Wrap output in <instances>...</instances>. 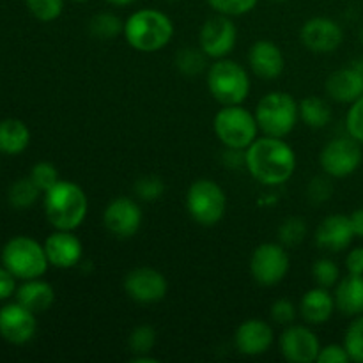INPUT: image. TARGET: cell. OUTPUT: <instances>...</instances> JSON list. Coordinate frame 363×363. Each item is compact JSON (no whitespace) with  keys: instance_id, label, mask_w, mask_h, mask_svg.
I'll use <instances>...</instances> for the list:
<instances>
[{"instance_id":"1","label":"cell","mask_w":363,"mask_h":363,"mask_svg":"<svg viewBox=\"0 0 363 363\" xmlns=\"http://www.w3.org/2000/svg\"><path fill=\"white\" fill-rule=\"evenodd\" d=\"M245 167L257 183L280 186L296 170V155L287 142L279 137L255 138L245 149Z\"/></svg>"},{"instance_id":"2","label":"cell","mask_w":363,"mask_h":363,"mask_svg":"<svg viewBox=\"0 0 363 363\" xmlns=\"http://www.w3.org/2000/svg\"><path fill=\"white\" fill-rule=\"evenodd\" d=\"M45 215L57 230H74L85 222L89 201L85 191L71 181H59L45 191Z\"/></svg>"},{"instance_id":"3","label":"cell","mask_w":363,"mask_h":363,"mask_svg":"<svg viewBox=\"0 0 363 363\" xmlns=\"http://www.w3.org/2000/svg\"><path fill=\"white\" fill-rule=\"evenodd\" d=\"M123 34L131 48L144 53L158 52L172 39L174 23L162 11L140 9L128 18Z\"/></svg>"},{"instance_id":"4","label":"cell","mask_w":363,"mask_h":363,"mask_svg":"<svg viewBox=\"0 0 363 363\" xmlns=\"http://www.w3.org/2000/svg\"><path fill=\"white\" fill-rule=\"evenodd\" d=\"M0 261L20 280L41 279L50 266L45 247L28 236L11 238L4 245Z\"/></svg>"},{"instance_id":"5","label":"cell","mask_w":363,"mask_h":363,"mask_svg":"<svg viewBox=\"0 0 363 363\" xmlns=\"http://www.w3.org/2000/svg\"><path fill=\"white\" fill-rule=\"evenodd\" d=\"M300 117V103L287 92H269L255 108L259 130L268 137L284 138L296 126Z\"/></svg>"},{"instance_id":"6","label":"cell","mask_w":363,"mask_h":363,"mask_svg":"<svg viewBox=\"0 0 363 363\" xmlns=\"http://www.w3.org/2000/svg\"><path fill=\"white\" fill-rule=\"evenodd\" d=\"M208 89L223 106L241 105L250 94V77L243 66L223 57L209 67Z\"/></svg>"},{"instance_id":"7","label":"cell","mask_w":363,"mask_h":363,"mask_svg":"<svg viewBox=\"0 0 363 363\" xmlns=\"http://www.w3.org/2000/svg\"><path fill=\"white\" fill-rule=\"evenodd\" d=\"M213 128L225 147L247 149L257 138L259 124L254 113L241 105H227L215 116Z\"/></svg>"},{"instance_id":"8","label":"cell","mask_w":363,"mask_h":363,"mask_svg":"<svg viewBox=\"0 0 363 363\" xmlns=\"http://www.w3.org/2000/svg\"><path fill=\"white\" fill-rule=\"evenodd\" d=\"M186 208L191 218L204 227H213L223 218L227 208L225 191L211 179H197L186 194Z\"/></svg>"},{"instance_id":"9","label":"cell","mask_w":363,"mask_h":363,"mask_svg":"<svg viewBox=\"0 0 363 363\" xmlns=\"http://www.w3.org/2000/svg\"><path fill=\"white\" fill-rule=\"evenodd\" d=\"M360 142L353 137H339L330 140L319 155V163L330 177H347L362 163Z\"/></svg>"},{"instance_id":"10","label":"cell","mask_w":363,"mask_h":363,"mask_svg":"<svg viewBox=\"0 0 363 363\" xmlns=\"http://www.w3.org/2000/svg\"><path fill=\"white\" fill-rule=\"evenodd\" d=\"M289 272V255L279 243H262L250 259V273L261 286H277Z\"/></svg>"},{"instance_id":"11","label":"cell","mask_w":363,"mask_h":363,"mask_svg":"<svg viewBox=\"0 0 363 363\" xmlns=\"http://www.w3.org/2000/svg\"><path fill=\"white\" fill-rule=\"evenodd\" d=\"M238 41V28L225 14L213 16L202 25L199 43L202 52L211 59H223L234 50Z\"/></svg>"},{"instance_id":"12","label":"cell","mask_w":363,"mask_h":363,"mask_svg":"<svg viewBox=\"0 0 363 363\" xmlns=\"http://www.w3.org/2000/svg\"><path fill=\"white\" fill-rule=\"evenodd\" d=\"M103 223L110 234L119 240L135 236L142 225V209L133 199H113L103 213Z\"/></svg>"},{"instance_id":"13","label":"cell","mask_w":363,"mask_h":363,"mask_svg":"<svg viewBox=\"0 0 363 363\" xmlns=\"http://www.w3.org/2000/svg\"><path fill=\"white\" fill-rule=\"evenodd\" d=\"M169 289L167 279L155 268H135L124 279V291L137 303H156Z\"/></svg>"},{"instance_id":"14","label":"cell","mask_w":363,"mask_h":363,"mask_svg":"<svg viewBox=\"0 0 363 363\" xmlns=\"http://www.w3.org/2000/svg\"><path fill=\"white\" fill-rule=\"evenodd\" d=\"M35 330V314L21 303H7L0 308V337L4 340L21 346L30 342Z\"/></svg>"},{"instance_id":"15","label":"cell","mask_w":363,"mask_h":363,"mask_svg":"<svg viewBox=\"0 0 363 363\" xmlns=\"http://www.w3.org/2000/svg\"><path fill=\"white\" fill-rule=\"evenodd\" d=\"M301 43L314 53H332L342 45L344 32L335 20L315 16L305 21L301 27Z\"/></svg>"},{"instance_id":"16","label":"cell","mask_w":363,"mask_h":363,"mask_svg":"<svg viewBox=\"0 0 363 363\" xmlns=\"http://www.w3.org/2000/svg\"><path fill=\"white\" fill-rule=\"evenodd\" d=\"M319 351V339L307 326L291 325L280 337V353L291 363L318 362Z\"/></svg>"},{"instance_id":"17","label":"cell","mask_w":363,"mask_h":363,"mask_svg":"<svg viewBox=\"0 0 363 363\" xmlns=\"http://www.w3.org/2000/svg\"><path fill=\"white\" fill-rule=\"evenodd\" d=\"M45 252L48 262L59 269H69L82 261L84 247L73 230H55L45 240Z\"/></svg>"},{"instance_id":"18","label":"cell","mask_w":363,"mask_h":363,"mask_svg":"<svg viewBox=\"0 0 363 363\" xmlns=\"http://www.w3.org/2000/svg\"><path fill=\"white\" fill-rule=\"evenodd\" d=\"M354 238L353 225L350 216L346 215H330L319 223L315 230V245L321 250L339 254L346 250Z\"/></svg>"},{"instance_id":"19","label":"cell","mask_w":363,"mask_h":363,"mask_svg":"<svg viewBox=\"0 0 363 363\" xmlns=\"http://www.w3.org/2000/svg\"><path fill=\"white\" fill-rule=\"evenodd\" d=\"M273 342V330L262 319H247L241 323L234 335L236 350L245 357H259L269 350Z\"/></svg>"},{"instance_id":"20","label":"cell","mask_w":363,"mask_h":363,"mask_svg":"<svg viewBox=\"0 0 363 363\" xmlns=\"http://www.w3.org/2000/svg\"><path fill=\"white\" fill-rule=\"evenodd\" d=\"M248 64L259 78L273 80L282 74L286 60H284L282 50L275 43L261 39L252 45L250 52H248Z\"/></svg>"},{"instance_id":"21","label":"cell","mask_w":363,"mask_h":363,"mask_svg":"<svg viewBox=\"0 0 363 363\" xmlns=\"http://www.w3.org/2000/svg\"><path fill=\"white\" fill-rule=\"evenodd\" d=\"M326 92L339 103H354L363 94V77L350 64V67L333 71L326 80Z\"/></svg>"},{"instance_id":"22","label":"cell","mask_w":363,"mask_h":363,"mask_svg":"<svg viewBox=\"0 0 363 363\" xmlns=\"http://www.w3.org/2000/svg\"><path fill=\"white\" fill-rule=\"evenodd\" d=\"M335 311V298L326 287H315L307 291L300 301V314L308 325H323L332 318Z\"/></svg>"},{"instance_id":"23","label":"cell","mask_w":363,"mask_h":363,"mask_svg":"<svg viewBox=\"0 0 363 363\" xmlns=\"http://www.w3.org/2000/svg\"><path fill=\"white\" fill-rule=\"evenodd\" d=\"M16 301L34 314H39L52 307L55 301V291L48 282L39 279L23 280V284L16 289Z\"/></svg>"},{"instance_id":"24","label":"cell","mask_w":363,"mask_h":363,"mask_svg":"<svg viewBox=\"0 0 363 363\" xmlns=\"http://www.w3.org/2000/svg\"><path fill=\"white\" fill-rule=\"evenodd\" d=\"M335 307L346 315L363 314V275H347L335 287Z\"/></svg>"},{"instance_id":"25","label":"cell","mask_w":363,"mask_h":363,"mask_svg":"<svg viewBox=\"0 0 363 363\" xmlns=\"http://www.w3.org/2000/svg\"><path fill=\"white\" fill-rule=\"evenodd\" d=\"M30 144V130L20 119L0 121V152L7 156L21 155Z\"/></svg>"},{"instance_id":"26","label":"cell","mask_w":363,"mask_h":363,"mask_svg":"<svg viewBox=\"0 0 363 363\" xmlns=\"http://www.w3.org/2000/svg\"><path fill=\"white\" fill-rule=\"evenodd\" d=\"M300 119L307 126L319 130V128L328 126V123L332 121V108L325 99L311 96L300 103Z\"/></svg>"},{"instance_id":"27","label":"cell","mask_w":363,"mask_h":363,"mask_svg":"<svg viewBox=\"0 0 363 363\" xmlns=\"http://www.w3.org/2000/svg\"><path fill=\"white\" fill-rule=\"evenodd\" d=\"M39 194H43L38 186H35L34 181L28 177H20V179L14 181L9 188V194H7V199H9V204L13 206L18 211H25V209H30L32 206L38 202Z\"/></svg>"},{"instance_id":"28","label":"cell","mask_w":363,"mask_h":363,"mask_svg":"<svg viewBox=\"0 0 363 363\" xmlns=\"http://www.w3.org/2000/svg\"><path fill=\"white\" fill-rule=\"evenodd\" d=\"M89 32L92 38L101 39V41H108V39L117 38L124 32V23L119 16L112 13H99L91 18L89 21Z\"/></svg>"},{"instance_id":"29","label":"cell","mask_w":363,"mask_h":363,"mask_svg":"<svg viewBox=\"0 0 363 363\" xmlns=\"http://www.w3.org/2000/svg\"><path fill=\"white\" fill-rule=\"evenodd\" d=\"M206 53L202 48H194V46H186V48L179 50L176 55V66L179 73L186 74V77H195V74L202 73L206 67Z\"/></svg>"},{"instance_id":"30","label":"cell","mask_w":363,"mask_h":363,"mask_svg":"<svg viewBox=\"0 0 363 363\" xmlns=\"http://www.w3.org/2000/svg\"><path fill=\"white\" fill-rule=\"evenodd\" d=\"M344 347L350 354L351 362L363 363V315L354 319L344 335Z\"/></svg>"},{"instance_id":"31","label":"cell","mask_w":363,"mask_h":363,"mask_svg":"<svg viewBox=\"0 0 363 363\" xmlns=\"http://www.w3.org/2000/svg\"><path fill=\"white\" fill-rule=\"evenodd\" d=\"M307 236V223L300 216H291L279 227V240L287 247L300 245Z\"/></svg>"},{"instance_id":"32","label":"cell","mask_w":363,"mask_h":363,"mask_svg":"<svg viewBox=\"0 0 363 363\" xmlns=\"http://www.w3.org/2000/svg\"><path fill=\"white\" fill-rule=\"evenodd\" d=\"M133 188L137 197H140L145 202H152L162 197L163 191H165V183L162 181V177L149 174V176L138 177Z\"/></svg>"},{"instance_id":"33","label":"cell","mask_w":363,"mask_h":363,"mask_svg":"<svg viewBox=\"0 0 363 363\" xmlns=\"http://www.w3.org/2000/svg\"><path fill=\"white\" fill-rule=\"evenodd\" d=\"M156 344V332L152 326L149 325H140L130 333V339H128V346L133 351L135 354H145L152 350V346Z\"/></svg>"},{"instance_id":"34","label":"cell","mask_w":363,"mask_h":363,"mask_svg":"<svg viewBox=\"0 0 363 363\" xmlns=\"http://www.w3.org/2000/svg\"><path fill=\"white\" fill-rule=\"evenodd\" d=\"M27 7L39 21H53L64 9V0H27Z\"/></svg>"},{"instance_id":"35","label":"cell","mask_w":363,"mask_h":363,"mask_svg":"<svg viewBox=\"0 0 363 363\" xmlns=\"http://www.w3.org/2000/svg\"><path fill=\"white\" fill-rule=\"evenodd\" d=\"M312 273H314V279L315 282H318V286L326 287V289L337 286V282H339L340 279V269L339 266H337V262L326 257L315 261Z\"/></svg>"},{"instance_id":"36","label":"cell","mask_w":363,"mask_h":363,"mask_svg":"<svg viewBox=\"0 0 363 363\" xmlns=\"http://www.w3.org/2000/svg\"><path fill=\"white\" fill-rule=\"evenodd\" d=\"M30 179L34 181L35 186L45 194L48 191L53 184L59 183V170L55 169V165L50 162H38L30 170Z\"/></svg>"},{"instance_id":"37","label":"cell","mask_w":363,"mask_h":363,"mask_svg":"<svg viewBox=\"0 0 363 363\" xmlns=\"http://www.w3.org/2000/svg\"><path fill=\"white\" fill-rule=\"evenodd\" d=\"M209 6L218 14L225 16H241L257 6V0H208Z\"/></svg>"},{"instance_id":"38","label":"cell","mask_w":363,"mask_h":363,"mask_svg":"<svg viewBox=\"0 0 363 363\" xmlns=\"http://www.w3.org/2000/svg\"><path fill=\"white\" fill-rule=\"evenodd\" d=\"M346 130L350 137L363 144V94L354 103H351V108L346 116Z\"/></svg>"},{"instance_id":"39","label":"cell","mask_w":363,"mask_h":363,"mask_svg":"<svg viewBox=\"0 0 363 363\" xmlns=\"http://www.w3.org/2000/svg\"><path fill=\"white\" fill-rule=\"evenodd\" d=\"M333 194V184L330 181V176H315L314 179L308 183L307 186V195L314 204H321L326 202Z\"/></svg>"},{"instance_id":"40","label":"cell","mask_w":363,"mask_h":363,"mask_svg":"<svg viewBox=\"0 0 363 363\" xmlns=\"http://www.w3.org/2000/svg\"><path fill=\"white\" fill-rule=\"evenodd\" d=\"M272 319L277 325H293L296 319V307L291 300L280 298L272 305Z\"/></svg>"},{"instance_id":"41","label":"cell","mask_w":363,"mask_h":363,"mask_svg":"<svg viewBox=\"0 0 363 363\" xmlns=\"http://www.w3.org/2000/svg\"><path fill=\"white\" fill-rule=\"evenodd\" d=\"M351 362L350 354H347L346 347L339 346V344H328V346L321 347L318 354V363H347Z\"/></svg>"},{"instance_id":"42","label":"cell","mask_w":363,"mask_h":363,"mask_svg":"<svg viewBox=\"0 0 363 363\" xmlns=\"http://www.w3.org/2000/svg\"><path fill=\"white\" fill-rule=\"evenodd\" d=\"M16 277L6 266H0V301L7 300L13 294H16Z\"/></svg>"},{"instance_id":"43","label":"cell","mask_w":363,"mask_h":363,"mask_svg":"<svg viewBox=\"0 0 363 363\" xmlns=\"http://www.w3.org/2000/svg\"><path fill=\"white\" fill-rule=\"evenodd\" d=\"M346 268L351 275H363V247H357L347 254Z\"/></svg>"},{"instance_id":"44","label":"cell","mask_w":363,"mask_h":363,"mask_svg":"<svg viewBox=\"0 0 363 363\" xmlns=\"http://www.w3.org/2000/svg\"><path fill=\"white\" fill-rule=\"evenodd\" d=\"M223 163L230 169H240L245 167V149H233L227 147L225 155H223Z\"/></svg>"},{"instance_id":"45","label":"cell","mask_w":363,"mask_h":363,"mask_svg":"<svg viewBox=\"0 0 363 363\" xmlns=\"http://www.w3.org/2000/svg\"><path fill=\"white\" fill-rule=\"evenodd\" d=\"M350 220H351V225H353L354 236L363 238V208L357 209V211L350 216Z\"/></svg>"},{"instance_id":"46","label":"cell","mask_w":363,"mask_h":363,"mask_svg":"<svg viewBox=\"0 0 363 363\" xmlns=\"http://www.w3.org/2000/svg\"><path fill=\"white\" fill-rule=\"evenodd\" d=\"M135 363H156V358L152 357H145V354H137V357L133 358Z\"/></svg>"},{"instance_id":"47","label":"cell","mask_w":363,"mask_h":363,"mask_svg":"<svg viewBox=\"0 0 363 363\" xmlns=\"http://www.w3.org/2000/svg\"><path fill=\"white\" fill-rule=\"evenodd\" d=\"M108 4H112V6H130V4L137 2V0H106Z\"/></svg>"},{"instance_id":"48","label":"cell","mask_w":363,"mask_h":363,"mask_svg":"<svg viewBox=\"0 0 363 363\" xmlns=\"http://www.w3.org/2000/svg\"><path fill=\"white\" fill-rule=\"evenodd\" d=\"M351 66H353L354 69H357L358 73H360L362 77H363V59H357V60H353V62H351Z\"/></svg>"},{"instance_id":"49","label":"cell","mask_w":363,"mask_h":363,"mask_svg":"<svg viewBox=\"0 0 363 363\" xmlns=\"http://www.w3.org/2000/svg\"><path fill=\"white\" fill-rule=\"evenodd\" d=\"M73 2H87V0H73Z\"/></svg>"},{"instance_id":"50","label":"cell","mask_w":363,"mask_h":363,"mask_svg":"<svg viewBox=\"0 0 363 363\" xmlns=\"http://www.w3.org/2000/svg\"><path fill=\"white\" fill-rule=\"evenodd\" d=\"M273 2H286V0H273Z\"/></svg>"}]
</instances>
